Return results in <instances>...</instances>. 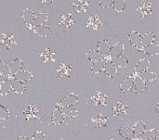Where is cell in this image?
<instances>
[{
    "mask_svg": "<svg viewBox=\"0 0 159 140\" xmlns=\"http://www.w3.org/2000/svg\"><path fill=\"white\" fill-rule=\"evenodd\" d=\"M21 17H22V19H23L26 26H27V28L30 29V30H34V24L33 23H34V17H35L34 11L33 9H31V8L26 7V8H24L22 10Z\"/></svg>",
    "mask_w": 159,
    "mask_h": 140,
    "instance_id": "cell-1",
    "label": "cell"
},
{
    "mask_svg": "<svg viewBox=\"0 0 159 140\" xmlns=\"http://www.w3.org/2000/svg\"><path fill=\"white\" fill-rule=\"evenodd\" d=\"M128 38H129V43L133 46L137 47L138 50L143 51V48L142 47V39H143V36L141 35L140 33H138L137 31H131L129 33V34L128 35Z\"/></svg>",
    "mask_w": 159,
    "mask_h": 140,
    "instance_id": "cell-2",
    "label": "cell"
},
{
    "mask_svg": "<svg viewBox=\"0 0 159 140\" xmlns=\"http://www.w3.org/2000/svg\"><path fill=\"white\" fill-rule=\"evenodd\" d=\"M78 101V96L75 94H70L62 98V100L57 104L58 107H73Z\"/></svg>",
    "mask_w": 159,
    "mask_h": 140,
    "instance_id": "cell-3",
    "label": "cell"
},
{
    "mask_svg": "<svg viewBox=\"0 0 159 140\" xmlns=\"http://www.w3.org/2000/svg\"><path fill=\"white\" fill-rule=\"evenodd\" d=\"M134 81H135V76L133 75H129L127 78H125L120 84V92L125 93L132 89L134 86Z\"/></svg>",
    "mask_w": 159,
    "mask_h": 140,
    "instance_id": "cell-4",
    "label": "cell"
},
{
    "mask_svg": "<svg viewBox=\"0 0 159 140\" xmlns=\"http://www.w3.org/2000/svg\"><path fill=\"white\" fill-rule=\"evenodd\" d=\"M118 134L126 138V139L129 140H137L138 139V137L136 136L135 132L133 131L132 128H129L128 126H122L121 128L118 129Z\"/></svg>",
    "mask_w": 159,
    "mask_h": 140,
    "instance_id": "cell-5",
    "label": "cell"
},
{
    "mask_svg": "<svg viewBox=\"0 0 159 140\" xmlns=\"http://www.w3.org/2000/svg\"><path fill=\"white\" fill-rule=\"evenodd\" d=\"M51 123L55 125H60L63 123L64 121V115L62 114L61 111V108L56 106L55 110L53 111L52 114H51Z\"/></svg>",
    "mask_w": 159,
    "mask_h": 140,
    "instance_id": "cell-6",
    "label": "cell"
},
{
    "mask_svg": "<svg viewBox=\"0 0 159 140\" xmlns=\"http://www.w3.org/2000/svg\"><path fill=\"white\" fill-rule=\"evenodd\" d=\"M107 98L108 97L104 93L98 91V92H96L95 95H93L91 97V100L95 106H105L106 101H107Z\"/></svg>",
    "mask_w": 159,
    "mask_h": 140,
    "instance_id": "cell-7",
    "label": "cell"
},
{
    "mask_svg": "<svg viewBox=\"0 0 159 140\" xmlns=\"http://www.w3.org/2000/svg\"><path fill=\"white\" fill-rule=\"evenodd\" d=\"M74 23H75V20L71 13H62L61 15L60 25L65 27L66 29H69Z\"/></svg>",
    "mask_w": 159,
    "mask_h": 140,
    "instance_id": "cell-8",
    "label": "cell"
},
{
    "mask_svg": "<svg viewBox=\"0 0 159 140\" xmlns=\"http://www.w3.org/2000/svg\"><path fill=\"white\" fill-rule=\"evenodd\" d=\"M150 67V61L148 59H142L138 61V63L136 64L135 66V70L134 72L138 74L142 73V72H147L148 69Z\"/></svg>",
    "mask_w": 159,
    "mask_h": 140,
    "instance_id": "cell-9",
    "label": "cell"
},
{
    "mask_svg": "<svg viewBox=\"0 0 159 140\" xmlns=\"http://www.w3.org/2000/svg\"><path fill=\"white\" fill-rule=\"evenodd\" d=\"M124 50H125L124 44H122V43H116V45H114L113 46H111L109 56L112 59L116 58V57H119V56H122Z\"/></svg>",
    "mask_w": 159,
    "mask_h": 140,
    "instance_id": "cell-10",
    "label": "cell"
},
{
    "mask_svg": "<svg viewBox=\"0 0 159 140\" xmlns=\"http://www.w3.org/2000/svg\"><path fill=\"white\" fill-rule=\"evenodd\" d=\"M101 26H102V20H101V19H100V17H99L98 14L93 15V16H90L89 18L87 27L92 29L93 31H97Z\"/></svg>",
    "mask_w": 159,
    "mask_h": 140,
    "instance_id": "cell-11",
    "label": "cell"
},
{
    "mask_svg": "<svg viewBox=\"0 0 159 140\" xmlns=\"http://www.w3.org/2000/svg\"><path fill=\"white\" fill-rule=\"evenodd\" d=\"M98 47V51L102 55V56H107L110 53V49H111V46L109 44V42L106 39H101L98 42L97 45Z\"/></svg>",
    "mask_w": 159,
    "mask_h": 140,
    "instance_id": "cell-12",
    "label": "cell"
},
{
    "mask_svg": "<svg viewBox=\"0 0 159 140\" xmlns=\"http://www.w3.org/2000/svg\"><path fill=\"white\" fill-rule=\"evenodd\" d=\"M10 80H11V87H12V91H14L15 93L20 95V94H23L24 91H25V85L22 82L20 81H18V80H15L13 78V76H9L8 77Z\"/></svg>",
    "mask_w": 159,
    "mask_h": 140,
    "instance_id": "cell-13",
    "label": "cell"
},
{
    "mask_svg": "<svg viewBox=\"0 0 159 140\" xmlns=\"http://www.w3.org/2000/svg\"><path fill=\"white\" fill-rule=\"evenodd\" d=\"M129 110V106L123 102H117L116 105L113 107V112L115 116H119L121 114H127Z\"/></svg>",
    "mask_w": 159,
    "mask_h": 140,
    "instance_id": "cell-14",
    "label": "cell"
},
{
    "mask_svg": "<svg viewBox=\"0 0 159 140\" xmlns=\"http://www.w3.org/2000/svg\"><path fill=\"white\" fill-rule=\"evenodd\" d=\"M22 66H23V61L20 59H15L14 60H12V62L9 64L10 74L13 76L19 72L22 71Z\"/></svg>",
    "mask_w": 159,
    "mask_h": 140,
    "instance_id": "cell-15",
    "label": "cell"
},
{
    "mask_svg": "<svg viewBox=\"0 0 159 140\" xmlns=\"http://www.w3.org/2000/svg\"><path fill=\"white\" fill-rule=\"evenodd\" d=\"M137 10L142 14L143 17H146L152 13V3L148 1H143Z\"/></svg>",
    "mask_w": 159,
    "mask_h": 140,
    "instance_id": "cell-16",
    "label": "cell"
},
{
    "mask_svg": "<svg viewBox=\"0 0 159 140\" xmlns=\"http://www.w3.org/2000/svg\"><path fill=\"white\" fill-rule=\"evenodd\" d=\"M1 44L4 45L7 49H9L11 46H15L17 43L15 41V37H14L13 34H11V33H3Z\"/></svg>",
    "mask_w": 159,
    "mask_h": 140,
    "instance_id": "cell-17",
    "label": "cell"
},
{
    "mask_svg": "<svg viewBox=\"0 0 159 140\" xmlns=\"http://www.w3.org/2000/svg\"><path fill=\"white\" fill-rule=\"evenodd\" d=\"M37 35L42 37H48L51 34V29L48 25H41V26H35L33 30Z\"/></svg>",
    "mask_w": 159,
    "mask_h": 140,
    "instance_id": "cell-18",
    "label": "cell"
},
{
    "mask_svg": "<svg viewBox=\"0 0 159 140\" xmlns=\"http://www.w3.org/2000/svg\"><path fill=\"white\" fill-rule=\"evenodd\" d=\"M146 89V83L143 81L138 75L135 77L134 81V86H133V91L137 94H143Z\"/></svg>",
    "mask_w": 159,
    "mask_h": 140,
    "instance_id": "cell-19",
    "label": "cell"
},
{
    "mask_svg": "<svg viewBox=\"0 0 159 140\" xmlns=\"http://www.w3.org/2000/svg\"><path fill=\"white\" fill-rule=\"evenodd\" d=\"M39 108L34 106V105H29V107L24 111L23 114L26 118V120H31L33 118H36L38 113H39Z\"/></svg>",
    "mask_w": 159,
    "mask_h": 140,
    "instance_id": "cell-20",
    "label": "cell"
},
{
    "mask_svg": "<svg viewBox=\"0 0 159 140\" xmlns=\"http://www.w3.org/2000/svg\"><path fill=\"white\" fill-rule=\"evenodd\" d=\"M106 62H107V60L105 59L98 60L96 62H93L92 65H91V68H90V72H93V73H96V74L102 72V71H104Z\"/></svg>",
    "mask_w": 159,
    "mask_h": 140,
    "instance_id": "cell-21",
    "label": "cell"
},
{
    "mask_svg": "<svg viewBox=\"0 0 159 140\" xmlns=\"http://www.w3.org/2000/svg\"><path fill=\"white\" fill-rule=\"evenodd\" d=\"M13 78L15 80L20 81V82H29L33 78V73L29 71H20L15 75H13Z\"/></svg>",
    "mask_w": 159,
    "mask_h": 140,
    "instance_id": "cell-22",
    "label": "cell"
},
{
    "mask_svg": "<svg viewBox=\"0 0 159 140\" xmlns=\"http://www.w3.org/2000/svg\"><path fill=\"white\" fill-rule=\"evenodd\" d=\"M104 72H105V74L110 77V78H114L116 73H117V67L111 61H107L106 62V65H105V68H104Z\"/></svg>",
    "mask_w": 159,
    "mask_h": 140,
    "instance_id": "cell-23",
    "label": "cell"
},
{
    "mask_svg": "<svg viewBox=\"0 0 159 140\" xmlns=\"http://www.w3.org/2000/svg\"><path fill=\"white\" fill-rule=\"evenodd\" d=\"M132 129H133V131L135 132L136 136H137L138 138H139L140 137H142V136L145 133V131H146V125H145V123H143V121H137V122L134 124Z\"/></svg>",
    "mask_w": 159,
    "mask_h": 140,
    "instance_id": "cell-24",
    "label": "cell"
},
{
    "mask_svg": "<svg viewBox=\"0 0 159 140\" xmlns=\"http://www.w3.org/2000/svg\"><path fill=\"white\" fill-rule=\"evenodd\" d=\"M48 20V13H44V12L38 13L34 17V23H33L34 24V27L45 25V23Z\"/></svg>",
    "mask_w": 159,
    "mask_h": 140,
    "instance_id": "cell-25",
    "label": "cell"
},
{
    "mask_svg": "<svg viewBox=\"0 0 159 140\" xmlns=\"http://www.w3.org/2000/svg\"><path fill=\"white\" fill-rule=\"evenodd\" d=\"M71 66L65 64V63H61L59 68L57 69V74L59 75V77H69L71 74Z\"/></svg>",
    "mask_w": 159,
    "mask_h": 140,
    "instance_id": "cell-26",
    "label": "cell"
},
{
    "mask_svg": "<svg viewBox=\"0 0 159 140\" xmlns=\"http://www.w3.org/2000/svg\"><path fill=\"white\" fill-rule=\"evenodd\" d=\"M155 39H156L155 33L153 32H148L147 33H145L143 36V39H142V47L144 48V47L148 46L149 45L154 44Z\"/></svg>",
    "mask_w": 159,
    "mask_h": 140,
    "instance_id": "cell-27",
    "label": "cell"
},
{
    "mask_svg": "<svg viewBox=\"0 0 159 140\" xmlns=\"http://www.w3.org/2000/svg\"><path fill=\"white\" fill-rule=\"evenodd\" d=\"M108 120H109L108 117H106L102 114H99L95 118L92 119V122H93L94 125L96 126V128H101V127H103L107 125Z\"/></svg>",
    "mask_w": 159,
    "mask_h": 140,
    "instance_id": "cell-28",
    "label": "cell"
},
{
    "mask_svg": "<svg viewBox=\"0 0 159 140\" xmlns=\"http://www.w3.org/2000/svg\"><path fill=\"white\" fill-rule=\"evenodd\" d=\"M74 8L77 13L87 12L89 8V2L85 0H79L74 3Z\"/></svg>",
    "mask_w": 159,
    "mask_h": 140,
    "instance_id": "cell-29",
    "label": "cell"
},
{
    "mask_svg": "<svg viewBox=\"0 0 159 140\" xmlns=\"http://www.w3.org/2000/svg\"><path fill=\"white\" fill-rule=\"evenodd\" d=\"M86 57L88 59L91 60L92 62H96L98 60H101V59H104V56H102L98 50H89L87 52L86 54Z\"/></svg>",
    "mask_w": 159,
    "mask_h": 140,
    "instance_id": "cell-30",
    "label": "cell"
},
{
    "mask_svg": "<svg viewBox=\"0 0 159 140\" xmlns=\"http://www.w3.org/2000/svg\"><path fill=\"white\" fill-rule=\"evenodd\" d=\"M138 76L143 81H144L145 83H152V82H154L157 79V73L154 72H149V71L142 72Z\"/></svg>",
    "mask_w": 159,
    "mask_h": 140,
    "instance_id": "cell-31",
    "label": "cell"
},
{
    "mask_svg": "<svg viewBox=\"0 0 159 140\" xmlns=\"http://www.w3.org/2000/svg\"><path fill=\"white\" fill-rule=\"evenodd\" d=\"M111 61L117 67V69L118 68H126L129 65L128 59L125 58V57H123V56H119V57L114 58V59H112Z\"/></svg>",
    "mask_w": 159,
    "mask_h": 140,
    "instance_id": "cell-32",
    "label": "cell"
},
{
    "mask_svg": "<svg viewBox=\"0 0 159 140\" xmlns=\"http://www.w3.org/2000/svg\"><path fill=\"white\" fill-rule=\"evenodd\" d=\"M41 59H43L44 62H48V61H55L56 59V54L54 52H52L49 48H47L44 52H42L40 54Z\"/></svg>",
    "mask_w": 159,
    "mask_h": 140,
    "instance_id": "cell-33",
    "label": "cell"
},
{
    "mask_svg": "<svg viewBox=\"0 0 159 140\" xmlns=\"http://www.w3.org/2000/svg\"><path fill=\"white\" fill-rule=\"evenodd\" d=\"M61 111L62 114L64 116L68 117V118H75L78 114L77 110H75L73 107H61Z\"/></svg>",
    "mask_w": 159,
    "mask_h": 140,
    "instance_id": "cell-34",
    "label": "cell"
},
{
    "mask_svg": "<svg viewBox=\"0 0 159 140\" xmlns=\"http://www.w3.org/2000/svg\"><path fill=\"white\" fill-rule=\"evenodd\" d=\"M143 52L150 56H157L159 55V45L157 44H152L148 46L143 48Z\"/></svg>",
    "mask_w": 159,
    "mask_h": 140,
    "instance_id": "cell-35",
    "label": "cell"
},
{
    "mask_svg": "<svg viewBox=\"0 0 159 140\" xmlns=\"http://www.w3.org/2000/svg\"><path fill=\"white\" fill-rule=\"evenodd\" d=\"M158 138V131L157 129H149L147 131H145V133L140 137L139 138H143V139L147 140H155Z\"/></svg>",
    "mask_w": 159,
    "mask_h": 140,
    "instance_id": "cell-36",
    "label": "cell"
},
{
    "mask_svg": "<svg viewBox=\"0 0 159 140\" xmlns=\"http://www.w3.org/2000/svg\"><path fill=\"white\" fill-rule=\"evenodd\" d=\"M11 90H12V87H11V80L8 78L5 83H3L0 85V95L7 96V94H9V92Z\"/></svg>",
    "mask_w": 159,
    "mask_h": 140,
    "instance_id": "cell-37",
    "label": "cell"
},
{
    "mask_svg": "<svg viewBox=\"0 0 159 140\" xmlns=\"http://www.w3.org/2000/svg\"><path fill=\"white\" fill-rule=\"evenodd\" d=\"M126 7V2L123 0H116L113 2V8L116 12H122Z\"/></svg>",
    "mask_w": 159,
    "mask_h": 140,
    "instance_id": "cell-38",
    "label": "cell"
},
{
    "mask_svg": "<svg viewBox=\"0 0 159 140\" xmlns=\"http://www.w3.org/2000/svg\"><path fill=\"white\" fill-rule=\"evenodd\" d=\"M0 73L7 76V78L11 75L10 74V70H9V65L7 64L6 62L0 60Z\"/></svg>",
    "mask_w": 159,
    "mask_h": 140,
    "instance_id": "cell-39",
    "label": "cell"
},
{
    "mask_svg": "<svg viewBox=\"0 0 159 140\" xmlns=\"http://www.w3.org/2000/svg\"><path fill=\"white\" fill-rule=\"evenodd\" d=\"M8 117H9L8 110L2 104H0V120H7Z\"/></svg>",
    "mask_w": 159,
    "mask_h": 140,
    "instance_id": "cell-40",
    "label": "cell"
},
{
    "mask_svg": "<svg viewBox=\"0 0 159 140\" xmlns=\"http://www.w3.org/2000/svg\"><path fill=\"white\" fill-rule=\"evenodd\" d=\"M45 138H46V137H45L44 133H42L41 131H36L33 135L32 140H45Z\"/></svg>",
    "mask_w": 159,
    "mask_h": 140,
    "instance_id": "cell-41",
    "label": "cell"
},
{
    "mask_svg": "<svg viewBox=\"0 0 159 140\" xmlns=\"http://www.w3.org/2000/svg\"><path fill=\"white\" fill-rule=\"evenodd\" d=\"M113 2L114 1H112V0H102L99 3V5L102 8H108L109 7L113 6Z\"/></svg>",
    "mask_w": 159,
    "mask_h": 140,
    "instance_id": "cell-42",
    "label": "cell"
},
{
    "mask_svg": "<svg viewBox=\"0 0 159 140\" xmlns=\"http://www.w3.org/2000/svg\"><path fill=\"white\" fill-rule=\"evenodd\" d=\"M7 79H8V78H7V76H5V75H3V74L0 73V85H1L3 83H5Z\"/></svg>",
    "mask_w": 159,
    "mask_h": 140,
    "instance_id": "cell-43",
    "label": "cell"
},
{
    "mask_svg": "<svg viewBox=\"0 0 159 140\" xmlns=\"http://www.w3.org/2000/svg\"><path fill=\"white\" fill-rule=\"evenodd\" d=\"M18 140H32L30 139V138H26V137H20Z\"/></svg>",
    "mask_w": 159,
    "mask_h": 140,
    "instance_id": "cell-44",
    "label": "cell"
},
{
    "mask_svg": "<svg viewBox=\"0 0 159 140\" xmlns=\"http://www.w3.org/2000/svg\"><path fill=\"white\" fill-rule=\"evenodd\" d=\"M157 112H159V103L157 104Z\"/></svg>",
    "mask_w": 159,
    "mask_h": 140,
    "instance_id": "cell-45",
    "label": "cell"
},
{
    "mask_svg": "<svg viewBox=\"0 0 159 140\" xmlns=\"http://www.w3.org/2000/svg\"><path fill=\"white\" fill-rule=\"evenodd\" d=\"M137 140H147V139H143V138H138Z\"/></svg>",
    "mask_w": 159,
    "mask_h": 140,
    "instance_id": "cell-46",
    "label": "cell"
},
{
    "mask_svg": "<svg viewBox=\"0 0 159 140\" xmlns=\"http://www.w3.org/2000/svg\"><path fill=\"white\" fill-rule=\"evenodd\" d=\"M110 140H114V139H110Z\"/></svg>",
    "mask_w": 159,
    "mask_h": 140,
    "instance_id": "cell-47",
    "label": "cell"
}]
</instances>
